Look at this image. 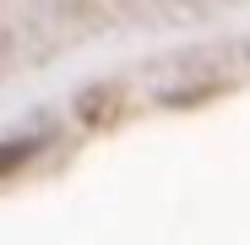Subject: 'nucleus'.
<instances>
[{
  "mask_svg": "<svg viewBox=\"0 0 250 245\" xmlns=\"http://www.w3.org/2000/svg\"><path fill=\"white\" fill-rule=\"evenodd\" d=\"M125 109V93L114 88V82H104V88H87L76 98V114H82V126H109V120Z\"/></svg>",
  "mask_w": 250,
  "mask_h": 245,
  "instance_id": "nucleus-1",
  "label": "nucleus"
},
{
  "mask_svg": "<svg viewBox=\"0 0 250 245\" xmlns=\"http://www.w3.org/2000/svg\"><path fill=\"white\" fill-rule=\"evenodd\" d=\"M38 153V136H17V142H0V180L6 175H17L22 163Z\"/></svg>",
  "mask_w": 250,
  "mask_h": 245,
  "instance_id": "nucleus-2",
  "label": "nucleus"
}]
</instances>
